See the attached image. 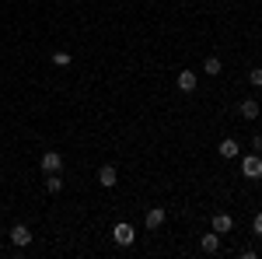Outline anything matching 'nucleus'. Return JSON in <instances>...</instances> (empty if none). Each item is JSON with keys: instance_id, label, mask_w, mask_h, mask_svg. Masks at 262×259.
Listing matches in <instances>:
<instances>
[{"instance_id": "9b49d317", "label": "nucleus", "mask_w": 262, "mask_h": 259, "mask_svg": "<svg viewBox=\"0 0 262 259\" xmlns=\"http://www.w3.org/2000/svg\"><path fill=\"white\" fill-rule=\"evenodd\" d=\"M203 70H206L210 77H217V74H221V70H224L221 56H206V60H203Z\"/></svg>"}, {"instance_id": "39448f33", "label": "nucleus", "mask_w": 262, "mask_h": 259, "mask_svg": "<svg viewBox=\"0 0 262 259\" xmlns=\"http://www.w3.org/2000/svg\"><path fill=\"white\" fill-rule=\"evenodd\" d=\"M116 182H119V175H116V168H112V165H101V168H98V186H105V189H112Z\"/></svg>"}, {"instance_id": "4468645a", "label": "nucleus", "mask_w": 262, "mask_h": 259, "mask_svg": "<svg viewBox=\"0 0 262 259\" xmlns=\"http://www.w3.org/2000/svg\"><path fill=\"white\" fill-rule=\"evenodd\" d=\"M53 63H56V67H70V53L56 49V53H53Z\"/></svg>"}, {"instance_id": "1a4fd4ad", "label": "nucleus", "mask_w": 262, "mask_h": 259, "mask_svg": "<svg viewBox=\"0 0 262 259\" xmlns=\"http://www.w3.org/2000/svg\"><path fill=\"white\" fill-rule=\"evenodd\" d=\"M200 249H203V252H206V256H213V252L221 249V235H217V231H213V235H203Z\"/></svg>"}, {"instance_id": "0eeeda50", "label": "nucleus", "mask_w": 262, "mask_h": 259, "mask_svg": "<svg viewBox=\"0 0 262 259\" xmlns=\"http://www.w3.org/2000/svg\"><path fill=\"white\" fill-rule=\"evenodd\" d=\"M179 91H196V70H182L179 74Z\"/></svg>"}, {"instance_id": "f8f14e48", "label": "nucleus", "mask_w": 262, "mask_h": 259, "mask_svg": "<svg viewBox=\"0 0 262 259\" xmlns=\"http://www.w3.org/2000/svg\"><path fill=\"white\" fill-rule=\"evenodd\" d=\"M242 116H245V119H255V116H259V102H255V98H245L242 102Z\"/></svg>"}, {"instance_id": "2eb2a0df", "label": "nucleus", "mask_w": 262, "mask_h": 259, "mask_svg": "<svg viewBox=\"0 0 262 259\" xmlns=\"http://www.w3.org/2000/svg\"><path fill=\"white\" fill-rule=\"evenodd\" d=\"M248 81H252V88H262V67H252L248 70Z\"/></svg>"}, {"instance_id": "ddd939ff", "label": "nucleus", "mask_w": 262, "mask_h": 259, "mask_svg": "<svg viewBox=\"0 0 262 259\" xmlns=\"http://www.w3.org/2000/svg\"><path fill=\"white\" fill-rule=\"evenodd\" d=\"M46 189H49L53 196H56V193H60V189H63V179H60V172H53V175L46 179Z\"/></svg>"}, {"instance_id": "7ed1b4c3", "label": "nucleus", "mask_w": 262, "mask_h": 259, "mask_svg": "<svg viewBox=\"0 0 262 259\" xmlns=\"http://www.w3.org/2000/svg\"><path fill=\"white\" fill-rule=\"evenodd\" d=\"M60 168H63L60 151H46V154H42V172H46V175H53V172H60Z\"/></svg>"}, {"instance_id": "f03ea898", "label": "nucleus", "mask_w": 262, "mask_h": 259, "mask_svg": "<svg viewBox=\"0 0 262 259\" xmlns=\"http://www.w3.org/2000/svg\"><path fill=\"white\" fill-rule=\"evenodd\" d=\"M112 238H116V245H133L137 242V231H133V224H116L112 228Z\"/></svg>"}, {"instance_id": "f257e3e1", "label": "nucleus", "mask_w": 262, "mask_h": 259, "mask_svg": "<svg viewBox=\"0 0 262 259\" xmlns=\"http://www.w3.org/2000/svg\"><path fill=\"white\" fill-rule=\"evenodd\" d=\"M242 175L245 179H262V158L259 154H248V158L242 161Z\"/></svg>"}, {"instance_id": "9d476101", "label": "nucleus", "mask_w": 262, "mask_h": 259, "mask_svg": "<svg viewBox=\"0 0 262 259\" xmlns=\"http://www.w3.org/2000/svg\"><path fill=\"white\" fill-rule=\"evenodd\" d=\"M221 154H224V158H238V154H242V147H238V140L224 137V140H221Z\"/></svg>"}, {"instance_id": "f3484780", "label": "nucleus", "mask_w": 262, "mask_h": 259, "mask_svg": "<svg viewBox=\"0 0 262 259\" xmlns=\"http://www.w3.org/2000/svg\"><path fill=\"white\" fill-rule=\"evenodd\" d=\"M252 147H255V151H262V133H259V137H252Z\"/></svg>"}, {"instance_id": "20e7f679", "label": "nucleus", "mask_w": 262, "mask_h": 259, "mask_svg": "<svg viewBox=\"0 0 262 259\" xmlns=\"http://www.w3.org/2000/svg\"><path fill=\"white\" fill-rule=\"evenodd\" d=\"M11 242H14L18 249H25V245L32 242V231H28V224H14V228H11Z\"/></svg>"}, {"instance_id": "dca6fc26", "label": "nucleus", "mask_w": 262, "mask_h": 259, "mask_svg": "<svg viewBox=\"0 0 262 259\" xmlns=\"http://www.w3.org/2000/svg\"><path fill=\"white\" fill-rule=\"evenodd\" d=\"M252 231L262 238V214H255V221H252Z\"/></svg>"}, {"instance_id": "423d86ee", "label": "nucleus", "mask_w": 262, "mask_h": 259, "mask_svg": "<svg viewBox=\"0 0 262 259\" xmlns=\"http://www.w3.org/2000/svg\"><path fill=\"white\" fill-rule=\"evenodd\" d=\"M231 228H234V217L231 214H213V231L217 235H227Z\"/></svg>"}, {"instance_id": "6e6552de", "label": "nucleus", "mask_w": 262, "mask_h": 259, "mask_svg": "<svg viewBox=\"0 0 262 259\" xmlns=\"http://www.w3.org/2000/svg\"><path fill=\"white\" fill-rule=\"evenodd\" d=\"M161 224H164V207H150V210H147V228L158 231Z\"/></svg>"}]
</instances>
